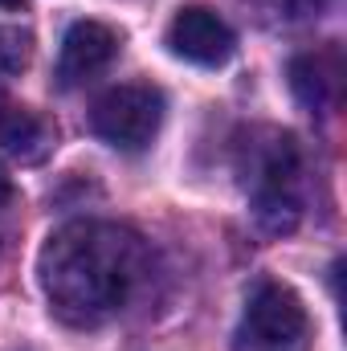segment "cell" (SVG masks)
<instances>
[{"mask_svg": "<svg viewBox=\"0 0 347 351\" xmlns=\"http://www.w3.org/2000/svg\"><path fill=\"white\" fill-rule=\"evenodd\" d=\"M8 200H12V180H8V176L0 172V208H4Z\"/></svg>", "mask_w": 347, "mask_h": 351, "instance_id": "cell-11", "label": "cell"}, {"mask_svg": "<svg viewBox=\"0 0 347 351\" xmlns=\"http://www.w3.org/2000/svg\"><path fill=\"white\" fill-rule=\"evenodd\" d=\"M0 147L21 164H41L53 152V127L29 106H16L0 94Z\"/></svg>", "mask_w": 347, "mask_h": 351, "instance_id": "cell-7", "label": "cell"}, {"mask_svg": "<svg viewBox=\"0 0 347 351\" xmlns=\"http://www.w3.org/2000/svg\"><path fill=\"white\" fill-rule=\"evenodd\" d=\"M0 245H4V241H0Z\"/></svg>", "mask_w": 347, "mask_h": 351, "instance_id": "cell-13", "label": "cell"}, {"mask_svg": "<svg viewBox=\"0 0 347 351\" xmlns=\"http://www.w3.org/2000/svg\"><path fill=\"white\" fill-rule=\"evenodd\" d=\"M261 25H298L319 12V0H241Z\"/></svg>", "mask_w": 347, "mask_h": 351, "instance_id": "cell-9", "label": "cell"}, {"mask_svg": "<svg viewBox=\"0 0 347 351\" xmlns=\"http://www.w3.org/2000/svg\"><path fill=\"white\" fill-rule=\"evenodd\" d=\"M152 254L143 237L115 221H66L37 254L41 294L58 323L102 327L131 306L147 278Z\"/></svg>", "mask_w": 347, "mask_h": 351, "instance_id": "cell-1", "label": "cell"}, {"mask_svg": "<svg viewBox=\"0 0 347 351\" xmlns=\"http://www.w3.org/2000/svg\"><path fill=\"white\" fill-rule=\"evenodd\" d=\"M29 45L33 37L21 29H0V74H16L29 66Z\"/></svg>", "mask_w": 347, "mask_h": 351, "instance_id": "cell-10", "label": "cell"}, {"mask_svg": "<svg viewBox=\"0 0 347 351\" xmlns=\"http://www.w3.org/2000/svg\"><path fill=\"white\" fill-rule=\"evenodd\" d=\"M307 335H311V319H307L302 298L290 286L261 278L246 298L237 351H302Z\"/></svg>", "mask_w": 347, "mask_h": 351, "instance_id": "cell-3", "label": "cell"}, {"mask_svg": "<svg viewBox=\"0 0 347 351\" xmlns=\"http://www.w3.org/2000/svg\"><path fill=\"white\" fill-rule=\"evenodd\" d=\"M25 0H0V8H21Z\"/></svg>", "mask_w": 347, "mask_h": 351, "instance_id": "cell-12", "label": "cell"}, {"mask_svg": "<svg viewBox=\"0 0 347 351\" xmlns=\"http://www.w3.org/2000/svg\"><path fill=\"white\" fill-rule=\"evenodd\" d=\"M119 53V33L102 21H74L62 37V58H58V82L82 86L94 74H102Z\"/></svg>", "mask_w": 347, "mask_h": 351, "instance_id": "cell-6", "label": "cell"}, {"mask_svg": "<svg viewBox=\"0 0 347 351\" xmlns=\"http://www.w3.org/2000/svg\"><path fill=\"white\" fill-rule=\"evenodd\" d=\"M241 176L254 196V217L265 233H290L302 217V192H298V147L290 135L258 127L241 143Z\"/></svg>", "mask_w": 347, "mask_h": 351, "instance_id": "cell-2", "label": "cell"}, {"mask_svg": "<svg viewBox=\"0 0 347 351\" xmlns=\"http://www.w3.org/2000/svg\"><path fill=\"white\" fill-rule=\"evenodd\" d=\"M168 49L176 58L192 62V66H225L237 49V37L233 29L204 4H188L180 8L168 25Z\"/></svg>", "mask_w": 347, "mask_h": 351, "instance_id": "cell-5", "label": "cell"}, {"mask_svg": "<svg viewBox=\"0 0 347 351\" xmlns=\"http://www.w3.org/2000/svg\"><path fill=\"white\" fill-rule=\"evenodd\" d=\"M290 86L298 94L302 106L319 110L335 98V86H339V70L331 66V58H319V53H307V58H294L290 66Z\"/></svg>", "mask_w": 347, "mask_h": 351, "instance_id": "cell-8", "label": "cell"}, {"mask_svg": "<svg viewBox=\"0 0 347 351\" xmlns=\"http://www.w3.org/2000/svg\"><path fill=\"white\" fill-rule=\"evenodd\" d=\"M164 127V94L156 86H110L106 94L94 98L90 106V131L119 147V152H143Z\"/></svg>", "mask_w": 347, "mask_h": 351, "instance_id": "cell-4", "label": "cell"}]
</instances>
